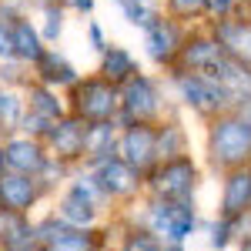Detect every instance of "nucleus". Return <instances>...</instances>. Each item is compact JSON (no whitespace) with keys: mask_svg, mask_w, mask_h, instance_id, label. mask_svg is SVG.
Wrapping results in <instances>:
<instances>
[{"mask_svg":"<svg viewBox=\"0 0 251 251\" xmlns=\"http://www.w3.org/2000/svg\"><path fill=\"white\" fill-rule=\"evenodd\" d=\"M20 121V100L14 94H0V127H17Z\"/></svg>","mask_w":251,"mask_h":251,"instance_id":"nucleus-26","label":"nucleus"},{"mask_svg":"<svg viewBox=\"0 0 251 251\" xmlns=\"http://www.w3.org/2000/svg\"><path fill=\"white\" fill-rule=\"evenodd\" d=\"M40 181L30 177V174H17V171H7L0 177V208L7 211H17V214H27L34 208V201L40 198Z\"/></svg>","mask_w":251,"mask_h":251,"instance_id":"nucleus-8","label":"nucleus"},{"mask_svg":"<svg viewBox=\"0 0 251 251\" xmlns=\"http://www.w3.org/2000/svg\"><path fill=\"white\" fill-rule=\"evenodd\" d=\"M161 248H164V241L148 228H131L121 241V251H161Z\"/></svg>","mask_w":251,"mask_h":251,"instance_id":"nucleus-24","label":"nucleus"},{"mask_svg":"<svg viewBox=\"0 0 251 251\" xmlns=\"http://www.w3.org/2000/svg\"><path fill=\"white\" fill-rule=\"evenodd\" d=\"M177 84V91H181V100L184 104H191L194 111H204V114H214V111H221L231 97L228 91L211 77H201V74H177L174 77Z\"/></svg>","mask_w":251,"mask_h":251,"instance_id":"nucleus-6","label":"nucleus"},{"mask_svg":"<svg viewBox=\"0 0 251 251\" xmlns=\"http://www.w3.org/2000/svg\"><path fill=\"white\" fill-rule=\"evenodd\" d=\"M44 37L47 40H57L60 37V10H54V7H47V14H44Z\"/></svg>","mask_w":251,"mask_h":251,"instance_id":"nucleus-28","label":"nucleus"},{"mask_svg":"<svg viewBox=\"0 0 251 251\" xmlns=\"http://www.w3.org/2000/svg\"><path fill=\"white\" fill-rule=\"evenodd\" d=\"M37 71H40V80L44 84H74L77 80L74 67L60 57V54H44L37 60Z\"/></svg>","mask_w":251,"mask_h":251,"instance_id":"nucleus-20","label":"nucleus"},{"mask_svg":"<svg viewBox=\"0 0 251 251\" xmlns=\"http://www.w3.org/2000/svg\"><path fill=\"white\" fill-rule=\"evenodd\" d=\"M161 251H184V245H164Z\"/></svg>","mask_w":251,"mask_h":251,"instance_id":"nucleus-36","label":"nucleus"},{"mask_svg":"<svg viewBox=\"0 0 251 251\" xmlns=\"http://www.w3.org/2000/svg\"><path fill=\"white\" fill-rule=\"evenodd\" d=\"M144 228L157 234L164 245H184L198 228V214L191 201H164L151 198L148 211H144Z\"/></svg>","mask_w":251,"mask_h":251,"instance_id":"nucleus-1","label":"nucleus"},{"mask_svg":"<svg viewBox=\"0 0 251 251\" xmlns=\"http://www.w3.org/2000/svg\"><path fill=\"white\" fill-rule=\"evenodd\" d=\"M60 221H67L71 228H91L97 218V204L87 198V194H80L74 184L64 191V198L57 201V211H54Z\"/></svg>","mask_w":251,"mask_h":251,"instance_id":"nucleus-14","label":"nucleus"},{"mask_svg":"<svg viewBox=\"0 0 251 251\" xmlns=\"http://www.w3.org/2000/svg\"><path fill=\"white\" fill-rule=\"evenodd\" d=\"M208 7H211V10H218V14H225V10L231 7V0H208Z\"/></svg>","mask_w":251,"mask_h":251,"instance_id":"nucleus-32","label":"nucleus"},{"mask_svg":"<svg viewBox=\"0 0 251 251\" xmlns=\"http://www.w3.org/2000/svg\"><path fill=\"white\" fill-rule=\"evenodd\" d=\"M91 44H94V50H107L104 34H100V27H97V24H91Z\"/></svg>","mask_w":251,"mask_h":251,"instance_id":"nucleus-31","label":"nucleus"},{"mask_svg":"<svg viewBox=\"0 0 251 251\" xmlns=\"http://www.w3.org/2000/svg\"><path fill=\"white\" fill-rule=\"evenodd\" d=\"M74 7H77V10H91V7H94V0H74Z\"/></svg>","mask_w":251,"mask_h":251,"instance_id":"nucleus-34","label":"nucleus"},{"mask_svg":"<svg viewBox=\"0 0 251 251\" xmlns=\"http://www.w3.org/2000/svg\"><path fill=\"white\" fill-rule=\"evenodd\" d=\"M87 121H80V117H60L57 124L50 127V134H47V144H50V151L57 161L64 164H71V161H77V157L87 154Z\"/></svg>","mask_w":251,"mask_h":251,"instance_id":"nucleus-7","label":"nucleus"},{"mask_svg":"<svg viewBox=\"0 0 251 251\" xmlns=\"http://www.w3.org/2000/svg\"><path fill=\"white\" fill-rule=\"evenodd\" d=\"M14 44H17V57L20 60H34L37 64L47 50L40 47V37H37V30L27 24V20H17L14 24Z\"/></svg>","mask_w":251,"mask_h":251,"instance_id":"nucleus-21","label":"nucleus"},{"mask_svg":"<svg viewBox=\"0 0 251 251\" xmlns=\"http://www.w3.org/2000/svg\"><path fill=\"white\" fill-rule=\"evenodd\" d=\"M114 3H121V10H124V17L131 20V24H151V10H148V3L144 0H114Z\"/></svg>","mask_w":251,"mask_h":251,"instance_id":"nucleus-27","label":"nucleus"},{"mask_svg":"<svg viewBox=\"0 0 251 251\" xmlns=\"http://www.w3.org/2000/svg\"><path fill=\"white\" fill-rule=\"evenodd\" d=\"M7 171H10V168H7V154H3V148H0V177H3Z\"/></svg>","mask_w":251,"mask_h":251,"instance_id":"nucleus-35","label":"nucleus"},{"mask_svg":"<svg viewBox=\"0 0 251 251\" xmlns=\"http://www.w3.org/2000/svg\"><path fill=\"white\" fill-rule=\"evenodd\" d=\"M124 124H144L148 117H154L157 114V87L151 84L148 77H141L137 74L134 80H127V87H124Z\"/></svg>","mask_w":251,"mask_h":251,"instance_id":"nucleus-9","label":"nucleus"},{"mask_svg":"<svg viewBox=\"0 0 251 251\" xmlns=\"http://www.w3.org/2000/svg\"><path fill=\"white\" fill-rule=\"evenodd\" d=\"M74 107H77L80 121H91V124H100V121H111L117 111V91L111 80H84L74 91Z\"/></svg>","mask_w":251,"mask_h":251,"instance_id":"nucleus-4","label":"nucleus"},{"mask_svg":"<svg viewBox=\"0 0 251 251\" xmlns=\"http://www.w3.org/2000/svg\"><path fill=\"white\" fill-rule=\"evenodd\" d=\"M144 30H148V50H151L154 60H168L174 50H177V30H174L168 20L151 17V24H148Z\"/></svg>","mask_w":251,"mask_h":251,"instance_id":"nucleus-15","label":"nucleus"},{"mask_svg":"<svg viewBox=\"0 0 251 251\" xmlns=\"http://www.w3.org/2000/svg\"><path fill=\"white\" fill-rule=\"evenodd\" d=\"M238 117H241V121L251 127V104H241V114H238Z\"/></svg>","mask_w":251,"mask_h":251,"instance_id":"nucleus-33","label":"nucleus"},{"mask_svg":"<svg viewBox=\"0 0 251 251\" xmlns=\"http://www.w3.org/2000/svg\"><path fill=\"white\" fill-rule=\"evenodd\" d=\"M44 3H50V0H44Z\"/></svg>","mask_w":251,"mask_h":251,"instance_id":"nucleus-39","label":"nucleus"},{"mask_svg":"<svg viewBox=\"0 0 251 251\" xmlns=\"http://www.w3.org/2000/svg\"><path fill=\"white\" fill-rule=\"evenodd\" d=\"M94 174H97V184L104 188L107 198H131V194L141 188V171H134V168H131L127 161H121V157L100 164Z\"/></svg>","mask_w":251,"mask_h":251,"instance_id":"nucleus-11","label":"nucleus"},{"mask_svg":"<svg viewBox=\"0 0 251 251\" xmlns=\"http://www.w3.org/2000/svg\"><path fill=\"white\" fill-rule=\"evenodd\" d=\"M24 251H44V248H40V245H34V248H24Z\"/></svg>","mask_w":251,"mask_h":251,"instance_id":"nucleus-38","label":"nucleus"},{"mask_svg":"<svg viewBox=\"0 0 251 251\" xmlns=\"http://www.w3.org/2000/svg\"><path fill=\"white\" fill-rule=\"evenodd\" d=\"M104 77L111 84H121V80H134L137 77V64L134 57L124 50V47H107L104 50Z\"/></svg>","mask_w":251,"mask_h":251,"instance_id":"nucleus-16","label":"nucleus"},{"mask_svg":"<svg viewBox=\"0 0 251 251\" xmlns=\"http://www.w3.org/2000/svg\"><path fill=\"white\" fill-rule=\"evenodd\" d=\"M30 111L40 117H47V121H60V104H57V97L50 94L47 87H30Z\"/></svg>","mask_w":251,"mask_h":251,"instance_id":"nucleus-23","label":"nucleus"},{"mask_svg":"<svg viewBox=\"0 0 251 251\" xmlns=\"http://www.w3.org/2000/svg\"><path fill=\"white\" fill-rule=\"evenodd\" d=\"M208 154L221 168H245L251 161V127L241 117H218L208 134Z\"/></svg>","mask_w":251,"mask_h":251,"instance_id":"nucleus-2","label":"nucleus"},{"mask_svg":"<svg viewBox=\"0 0 251 251\" xmlns=\"http://www.w3.org/2000/svg\"><path fill=\"white\" fill-rule=\"evenodd\" d=\"M184 60H188L191 67L214 71V67L225 60V47H218V40H194L191 47L184 50Z\"/></svg>","mask_w":251,"mask_h":251,"instance_id":"nucleus-19","label":"nucleus"},{"mask_svg":"<svg viewBox=\"0 0 251 251\" xmlns=\"http://www.w3.org/2000/svg\"><path fill=\"white\" fill-rule=\"evenodd\" d=\"M117 157L121 161H127L134 171H151L157 168V131H151L148 124H134V127H127L124 137H121V144H117Z\"/></svg>","mask_w":251,"mask_h":251,"instance_id":"nucleus-5","label":"nucleus"},{"mask_svg":"<svg viewBox=\"0 0 251 251\" xmlns=\"http://www.w3.org/2000/svg\"><path fill=\"white\" fill-rule=\"evenodd\" d=\"M37 245V231L27 221V214L0 208V251H24Z\"/></svg>","mask_w":251,"mask_h":251,"instance_id":"nucleus-12","label":"nucleus"},{"mask_svg":"<svg viewBox=\"0 0 251 251\" xmlns=\"http://www.w3.org/2000/svg\"><path fill=\"white\" fill-rule=\"evenodd\" d=\"M238 251H251V238H248V241H241V248H238Z\"/></svg>","mask_w":251,"mask_h":251,"instance_id":"nucleus-37","label":"nucleus"},{"mask_svg":"<svg viewBox=\"0 0 251 251\" xmlns=\"http://www.w3.org/2000/svg\"><path fill=\"white\" fill-rule=\"evenodd\" d=\"M104 238L100 231H91V228H71L67 234H60L54 245H47L44 251H100Z\"/></svg>","mask_w":251,"mask_h":251,"instance_id":"nucleus-18","label":"nucleus"},{"mask_svg":"<svg viewBox=\"0 0 251 251\" xmlns=\"http://www.w3.org/2000/svg\"><path fill=\"white\" fill-rule=\"evenodd\" d=\"M157 154H161V161L184 157V134L177 124H168L164 131H157Z\"/></svg>","mask_w":251,"mask_h":251,"instance_id":"nucleus-22","label":"nucleus"},{"mask_svg":"<svg viewBox=\"0 0 251 251\" xmlns=\"http://www.w3.org/2000/svg\"><path fill=\"white\" fill-rule=\"evenodd\" d=\"M218 40L238 60H251V24H221L218 27Z\"/></svg>","mask_w":251,"mask_h":251,"instance_id":"nucleus-17","label":"nucleus"},{"mask_svg":"<svg viewBox=\"0 0 251 251\" xmlns=\"http://www.w3.org/2000/svg\"><path fill=\"white\" fill-rule=\"evenodd\" d=\"M231 238H234V225L228 218H218V221L208 225V245H211L214 251H225L231 245Z\"/></svg>","mask_w":251,"mask_h":251,"instance_id":"nucleus-25","label":"nucleus"},{"mask_svg":"<svg viewBox=\"0 0 251 251\" xmlns=\"http://www.w3.org/2000/svg\"><path fill=\"white\" fill-rule=\"evenodd\" d=\"M171 7L177 14H198V10L208 7V0H171Z\"/></svg>","mask_w":251,"mask_h":251,"instance_id":"nucleus-30","label":"nucleus"},{"mask_svg":"<svg viewBox=\"0 0 251 251\" xmlns=\"http://www.w3.org/2000/svg\"><path fill=\"white\" fill-rule=\"evenodd\" d=\"M151 191L154 198H164V201H191L194 184H198V164L191 157H174V161H164L151 171Z\"/></svg>","mask_w":251,"mask_h":251,"instance_id":"nucleus-3","label":"nucleus"},{"mask_svg":"<svg viewBox=\"0 0 251 251\" xmlns=\"http://www.w3.org/2000/svg\"><path fill=\"white\" fill-rule=\"evenodd\" d=\"M3 154H7V168L10 171L30 174V177H40V171L50 161V154L44 151V144L34 141V137H10L3 144Z\"/></svg>","mask_w":251,"mask_h":251,"instance_id":"nucleus-10","label":"nucleus"},{"mask_svg":"<svg viewBox=\"0 0 251 251\" xmlns=\"http://www.w3.org/2000/svg\"><path fill=\"white\" fill-rule=\"evenodd\" d=\"M245 211H251V171L238 168L228 174L225 181V191H221V218H241Z\"/></svg>","mask_w":251,"mask_h":251,"instance_id":"nucleus-13","label":"nucleus"},{"mask_svg":"<svg viewBox=\"0 0 251 251\" xmlns=\"http://www.w3.org/2000/svg\"><path fill=\"white\" fill-rule=\"evenodd\" d=\"M0 57H17V44H14V27L0 24Z\"/></svg>","mask_w":251,"mask_h":251,"instance_id":"nucleus-29","label":"nucleus"}]
</instances>
